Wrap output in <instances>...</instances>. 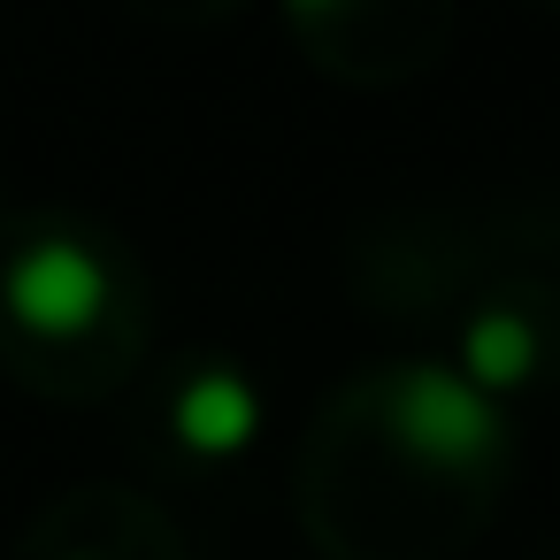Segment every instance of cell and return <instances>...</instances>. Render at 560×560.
<instances>
[{"mask_svg": "<svg viewBox=\"0 0 560 560\" xmlns=\"http://www.w3.org/2000/svg\"><path fill=\"white\" fill-rule=\"evenodd\" d=\"M392 438L430 468H476L499 453V415L468 369H407L392 384Z\"/></svg>", "mask_w": 560, "mask_h": 560, "instance_id": "obj_1", "label": "cell"}, {"mask_svg": "<svg viewBox=\"0 0 560 560\" xmlns=\"http://www.w3.org/2000/svg\"><path fill=\"white\" fill-rule=\"evenodd\" d=\"M460 369L499 399V392H522L529 376H537V330L522 323V315H506V307H483L476 323H468V338H460Z\"/></svg>", "mask_w": 560, "mask_h": 560, "instance_id": "obj_4", "label": "cell"}, {"mask_svg": "<svg viewBox=\"0 0 560 560\" xmlns=\"http://www.w3.org/2000/svg\"><path fill=\"white\" fill-rule=\"evenodd\" d=\"M177 438H185V453H200V460H231V453H246V438L261 430V399H254V384L238 376V369H200L185 392H177Z\"/></svg>", "mask_w": 560, "mask_h": 560, "instance_id": "obj_3", "label": "cell"}, {"mask_svg": "<svg viewBox=\"0 0 560 560\" xmlns=\"http://www.w3.org/2000/svg\"><path fill=\"white\" fill-rule=\"evenodd\" d=\"M300 9H330V0H300Z\"/></svg>", "mask_w": 560, "mask_h": 560, "instance_id": "obj_5", "label": "cell"}, {"mask_svg": "<svg viewBox=\"0 0 560 560\" xmlns=\"http://www.w3.org/2000/svg\"><path fill=\"white\" fill-rule=\"evenodd\" d=\"M108 261L78 238H32L9 261V315L32 338H85L108 315Z\"/></svg>", "mask_w": 560, "mask_h": 560, "instance_id": "obj_2", "label": "cell"}]
</instances>
